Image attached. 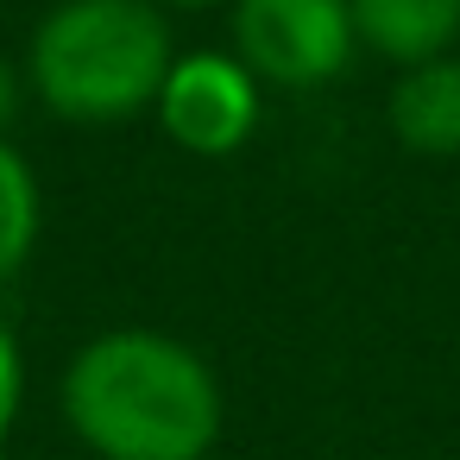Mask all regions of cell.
Instances as JSON below:
<instances>
[{
  "label": "cell",
  "mask_w": 460,
  "mask_h": 460,
  "mask_svg": "<svg viewBox=\"0 0 460 460\" xmlns=\"http://www.w3.org/2000/svg\"><path fill=\"white\" fill-rule=\"evenodd\" d=\"M58 410L95 460H208L227 422L215 366L164 328H108L58 378Z\"/></svg>",
  "instance_id": "6da1fadb"
},
{
  "label": "cell",
  "mask_w": 460,
  "mask_h": 460,
  "mask_svg": "<svg viewBox=\"0 0 460 460\" xmlns=\"http://www.w3.org/2000/svg\"><path fill=\"white\" fill-rule=\"evenodd\" d=\"M177 64L152 0H58L26 39V89L70 127H120L158 108Z\"/></svg>",
  "instance_id": "7a4b0ae2"
},
{
  "label": "cell",
  "mask_w": 460,
  "mask_h": 460,
  "mask_svg": "<svg viewBox=\"0 0 460 460\" xmlns=\"http://www.w3.org/2000/svg\"><path fill=\"white\" fill-rule=\"evenodd\" d=\"M359 51L347 0H234V58L265 89H322Z\"/></svg>",
  "instance_id": "3957f363"
},
{
  "label": "cell",
  "mask_w": 460,
  "mask_h": 460,
  "mask_svg": "<svg viewBox=\"0 0 460 460\" xmlns=\"http://www.w3.org/2000/svg\"><path fill=\"white\" fill-rule=\"evenodd\" d=\"M158 127L190 158H234L265 114V83L234 51H190L158 89Z\"/></svg>",
  "instance_id": "277c9868"
},
{
  "label": "cell",
  "mask_w": 460,
  "mask_h": 460,
  "mask_svg": "<svg viewBox=\"0 0 460 460\" xmlns=\"http://www.w3.org/2000/svg\"><path fill=\"white\" fill-rule=\"evenodd\" d=\"M385 127L410 158H460V51L397 70Z\"/></svg>",
  "instance_id": "5b68a950"
},
{
  "label": "cell",
  "mask_w": 460,
  "mask_h": 460,
  "mask_svg": "<svg viewBox=\"0 0 460 460\" xmlns=\"http://www.w3.org/2000/svg\"><path fill=\"white\" fill-rule=\"evenodd\" d=\"M359 51L416 70L460 51V0H347Z\"/></svg>",
  "instance_id": "8992f818"
},
{
  "label": "cell",
  "mask_w": 460,
  "mask_h": 460,
  "mask_svg": "<svg viewBox=\"0 0 460 460\" xmlns=\"http://www.w3.org/2000/svg\"><path fill=\"white\" fill-rule=\"evenodd\" d=\"M45 227V202H39V177L32 164L0 139V284L20 278V265L32 259Z\"/></svg>",
  "instance_id": "52a82bcc"
},
{
  "label": "cell",
  "mask_w": 460,
  "mask_h": 460,
  "mask_svg": "<svg viewBox=\"0 0 460 460\" xmlns=\"http://www.w3.org/2000/svg\"><path fill=\"white\" fill-rule=\"evenodd\" d=\"M20 403H26V353H20L13 328L0 322V441L13 435V422H20Z\"/></svg>",
  "instance_id": "ba28073f"
},
{
  "label": "cell",
  "mask_w": 460,
  "mask_h": 460,
  "mask_svg": "<svg viewBox=\"0 0 460 460\" xmlns=\"http://www.w3.org/2000/svg\"><path fill=\"white\" fill-rule=\"evenodd\" d=\"M32 89H26V70L13 64V58H0V139H7V127L20 120V102H26Z\"/></svg>",
  "instance_id": "9c48e42d"
},
{
  "label": "cell",
  "mask_w": 460,
  "mask_h": 460,
  "mask_svg": "<svg viewBox=\"0 0 460 460\" xmlns=\"http://www.w3.org/2000/svg\"><path fill=\"white\" fill-rule=\"evenodd\" d=\"M152 7H234V0H152Z\"/></svg>",
  "instance_id": "30bf717a"
}]
</instances>
